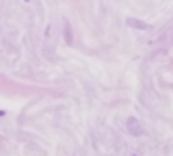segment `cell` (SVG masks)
<instances>
[{"label": "cell", "instance_id": "obj_1", "mask_svg": "<svg viewBox=\"0 0 173 156\" xmlns=\"http://www.w3.org/2000/svg\"><path fill=\"white\" fill-rule=\"evenodd\" d=\"M126 126H128V133H129V135H133V137L143 135V128H141V124H139V120H137L135 116H128Z\"/></svg>", "mask_w": 173, "mask_h": 156}, {"label": "cell", "instance_id": "obj_2", "mask_svg": "<svg viewBox=\"0 0 173 156\" xmlns=\"http://www.w3.org/2000/svg\"><path fill=\"white\" fill-rule=\"evenodd\" d=\"M128 25H129V27H133V29H143V31H148V29H150V25H148V23L139 21V19H131V17L128 19Z\"/></svg>", "mask_w": 173, "mask_h": 156}, {"label": "cell", "instance_id": "obj_3", "mask_svg": "<svg viewBox=\"0 0 173 156\" xmlns=\"http://www.w3.org/2000/svg\"><path fill=\"white\" fill-rule=\"evenodd\" d=\"M63 31H65V36H67V44H72V29H70L68 21L63 23Z\"/></svg>", "mask_w": 173, "mask_h": 156}, {"label": "cell", "instance_id": "obj_4", "mask_svg": "<svg viewBox=\"0 0 173 156\" xmlns=\"http://www.w3.org/2000/svg\"><path fill=\"white\" fill-rule=\"evenodd\" d=\"M25 2H29V0H25Z\"/></svg>", "mask_w": 173, "mask_h": 156}]
</instances>
